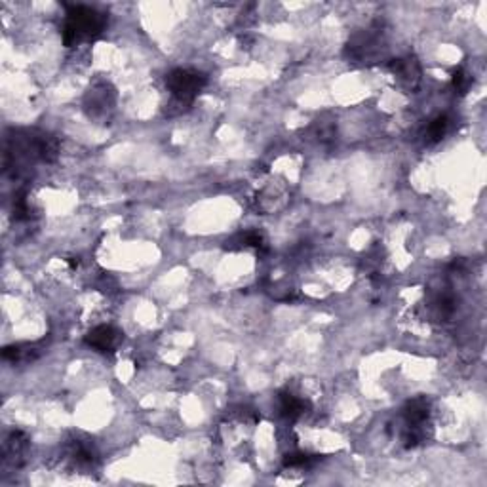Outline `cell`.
Here are the masks:
<instances>
[{
    "instance_id": "1",
    "label": "cell",
    "mask_w": 487,
    "mask_h": 487,
    "mask_svg": "<svg viewBox=\"0 0 487 487\" xmlns=\"http://www.w3.org/2000/svg\"><path fill=\"white\" fill-rule=\"evenodd\" d=\"M105 27H107V16L100 10L82 6V4L67 6L65 23L61 29L63 44L67 48H71V46L98 41L105 31Z\"/></svg>"
},
{
    "instance_id": "2",
    "label": "cell",
    "mask_w": 487,
    "mask_h": 487,
    "mask_svg": "<svg viewBox=\"0 0 487 487\" xmlns=\"http://www.w3.org/2000/svg\"><path fill=\"white\" fill-rule=\"evenodd\" d=\"M207 78L204 73L194 69H175L166 78V86L172 91L174 100L177 103H190L204 90Z\"/></svg>"
},
{
    "instance_id": "3",
    "label": "cell",
    "mask_w": 487,
    "mask_h": 487,
    "mask_svg": "<svg viewBox=\"0 0 487 487\" xmlns=\"http://www.w3.org/2000/svg\"><path fill=\"white\" fill-rule=\"evenodd\" d=\"M120 331L111 326H98L84 337V343L98 352H115V348L120 343Z\"/></svg>"
},
{
    "instance_id": "4",
    "label": "cell",
    "mask_w": 487,
    "mask_h": 487,
    "mask_svg": "<svg viewBox=\"0 0 487 487\" xmlns=\"http://www.w3.org/2000/svg\"><path fill=\"white\" fill-rule=\"evenodd\" d=\"M404 419L407 429L417 430L424 421L429 419V402L424 398H415L409 400L404 407Z\"/></svg>"
},
{
    "instance_id": "5",
    "label": "cell",
    "mask_w": 487,
    "mask_h": 487,
    "mask_svg": "<svg viewBox=\"0 0 487 487\" xmlns=\"http://www.w3.org/2000/svg\"><path fill=\"white\" fill-rule=\"evenodd\" d=\"M308 407H310V404H308L306 400H303V398L299 396H293L291 392H282L280 394L282 413H284L288 419H291V421H295V419H299L301 415H305V413L308 411Z\"/></svg>"
},
{
    "instance_id": "6",
    "label": "cell",
    "mask_w": 487,
    "mask_h": 487,
    "mask_svg": "<svg viewBox=\"0 0 487 487\" xmlns=\"http://www.w3.org/2000/svg\"><path fill=\"white\" fill-rule=\"evenodd\" d=\"M38 354V350L34 345H12V347L4 348L2 352V358L8 360V362H27L31 360L34 356Z\"/></svg>"
},
{
    "instance_id": "7",
    "label": "cell",
    "mask_w": 487,
    "mask_h": 487,
    "mask_svg": "<svg viewBox=\"0 0 487 487\" xmlns=\"http://www.w3.org/2000/svg\"><path fill=\"white\" fill-rule=\"evenodd\" d=\"M447 126H449V118H447L446 115L436 116V118L429 124V128H427V139H429L430 143L440 141L444 135H446Z\"/></svg>"
},
{
    "instance_id": "8",
    "label": "cell",
    "mask_w": 487,
    "mask_h": 487,
    "mask_svg": "<svg viewBox=\"0 0 487 487\" xmlns=\"http://www.w3.org/2000/svg\"><path fill=\"white\" fill-rule=\"evenodd\" d=\"M318 457L316 455H308V453H291L286 457V466L289 468H305L308 464H313Z\"/></svg>"
},
{
    "instance_id": "9",
    "label": "cell",
    "mask_w": 487,
    "mask_h": 487,
    "mask_svg": "<svg viewBox=\"0 0 487 487\" xmlns=\"http://www.w3.org/2000/svg\"><path fill=\"white\" fill-rule=\"evenodd\" d=\"M472 84V78L471 75L466 73V71H462V69H457L453 73V88L459 93H466L468 91V88H471Z\"/></svg>"
}]
</instances>
